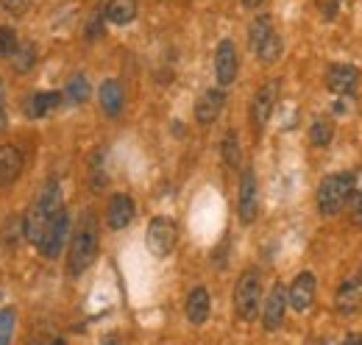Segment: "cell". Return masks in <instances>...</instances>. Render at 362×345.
I'll list each match as a JSON object with an SVG mask.
<instances>
[{"label": "cell", "mask_w": 362, "mask_h": 345, "mask_svg": "<svg viewBox=\"0 0 362 345\" xmlns=\"http://www.w3.org/2000/svg\"><path fill=\"white\" fill-rule=\"evenodd\" d=\"M59 209H64L62 206V187H59L56 178H50V181H45V187L40 189V195L34 198L28 215L23 217V234H25V240L34 242V245H40L42 237H45L47 223L56 217Z\"/></svg>", "instance_id": "1"}, {"label": "cell", "mask_w": 362, "mask_h": 345, "mask_svg": "<svg viewBox=\"0 0 362 345\" xmlns=\"http://www.w3.org/2000/svg\"><path fill=\"white\" fill-rule=\"evenodd\" d=\"M98 257V223L95 215H87L78 220L73 240H70V257H67V273L70 276H81Z\"/></svg>", "instance_id": "2"}, {"label": "cell", "mask_w": 362, "mask_h": 345, "mask_svg": "<svg viewBox=\"0 0 362 345\" xmlns=\"http://www.w3.org/2000/svg\"><path fill=\"white\" fill-rule=\"evenodd\" d=\"M354 195V172H332L317 187V212L334 217Z\"/></svg>", "instance_id": "3"}, {"label": "cell", "mask_w": 362, "mask_h": 345, "mask_svg": "<svg viewBox=\"0 0 362 345\" xmlns=\"http://www.w3.org/2000/svg\"><path fill=\"white\" fill-rule=\"evenodd\" d=\"M259 301H262V281H259V270L248 267L234 287V312L240 320H254L259 312Z\"/></svg>", "instance_id": "4"}, {"label": "cell", "mask_w": 362, "mask_h": 345, "mask_svg": "<svg viewBox=\"0 0 362 345\" xmlns=\"http://www.w3.org/2000/svg\"><path fill=\"white\" fill-rule=\"evenodd\" d=\"M248 40H251V50L259 56L262 64H273V62L281 56V40H279V34H276V28H273V20L268 14H259V17L251 23Z\"/></svg>", "instance_id": "5"}, {"label": "cell", "mask_w": 362, "mask_h": 345, "mask_svg": "<svg viewBox=\"0 0 362 345\" xmlns=\"http://www.w3.org/2000/svg\"><path fill=\"white\" fill-rule=\"evenodd\" d=\"M176 223L170 217H153L148 223V234H145V242H148V251L156 259L170 257V251L176 248Z\"/></svg>", "instance_id": "6"}, {"label": "cell", "mask_w": 362, "mask_h": 345, "mask_svg": "<svg viewBox=\"0 0 362 345\" xmlns=\"http://www.w3.org/2000/svg\"><path fill=\"white\" fill-rule=\"evenodd\" d=\"M259 215V187H257V175L254 170H243L240 178V195H237V217L240 223L251 226Z\"/></svg>", "instance_id": "7"}, {"label": "cell", "mask_w": 362, "mask_h": 345, "mask_svg": "<svg viewBox=\"0 0 362 345\" xmlns=\"http://www.w3.org/2000/svg\"><path fill=\"white\" fill-rule=\"evenodd\" d=\"M67 237H70V215H67V209H59L56 217L47 223L45 237H42V242H40L37 248L42 251V257L45 259H56L59 254H62Z\"/></svg>", "instance_id": "8"}, {"label": "cell", "mask_w": 362, "mask_h": 345, "mask_svg": "<svg viewBox=\"0 0 362 345\" xmlns=\"http://www.w3.org/2000/svg\"><path fill=\"white\" fill-rule=\"evenodd\" d=\"M276 98H279V84L276 81H268V84H262L257 89V95L251 100V126H254V131H262L265 123L271 120Z\"/></svg>", "instance_id": "9"}, {"label": "cell", "mask_w": 362, "mask_h": 345, "mask_svg": "<svg viewBox=\"0 0 362 345\" xmlns=\"http://www.w3.org/2000/svg\"><path fill=\"white\" fill-rule=\"evenodd\" d=\"M237 67H240V59H237V47L231 40H223L215 50V78L221 86H231L237 78Z\"/></svg>", "instance_id": "10"}, {"label": "cell", "mask_w": 362, "mask_h": 345, "mask_svg": "<svg viewBox=\"0 0 362 345\" xmlns=\"http://www.w3.org/2000/svg\"><path fill=\"white\" fill-rule=\"evenodd\" d=\"M315 290H317V281L313 273H298L296 276V281L290 284V290H287V303L296 309V312H307L313 301H315Z\"/></svg>", "instance_id": "11"}, {"label": "cell", "mask_w": 362, "mask_h": 345, "mask_svg": "<svg viewBox=\"0 0 362 345\" xmlns=\"http://www.w3.org/2000/svg\"><path fill=\"white\" fill-rule=\"evenodd\" d=\"M284 312H287V290H284V284H273L268 298H265V309H262L265 332H276L284 323Z\"/></svg>", "instance_id": "12"}, {"label": "cell", "mask_w": 362, "mask_h": 345, "mask_svg": "<svg viewBox=\"0 0 362 345\" xmlns=\"http://www.w3.org/2000/svg\"><path fill=\"white\" fill-rule=\"evenodd\" d=\"M357 81H360V70L351 67V64H332V67L326 70V86H329V92H334V95H349V92H354Z\"/></svg>", "instance_id": "13"}, {"label": "cell", "mask_w": 362, "mask_h": 345, "mask_svg": "<svg viewBox=\"0 0 362 345\" xmlns=\"http://www.w3.org/2000/svg\"><path fill=\"white\" fill-rule=\"evenodd\" d=\"M223 100H226V95H223L221 86L218 89H206L201 95V100L195 103V120L201 126H212L221 117V112H223Z\"/></svg>", "instance_id": "14"}, {"label": "cell", "mask_w": 362, "mask_h": 345, "mask_svg": "<svg viewBox=\"0 0 362 345\" xmlns=\"http://www.w3.org/2000/svg\"><path fill=\"white\" fill-rule=\"evenodd\" d=\"M134 201H132V195H123V192H117V195H112V201H109V209H106V223H109V228H115V231H120V228H126L132 220H134Z\"/></svg>", "instance_id": "15"}, {"label": "cell", "mask_w": 362, "mask_h": 345, "mask_svg": "<svg viewBox=\"0 0 362 345\" xmlns=\"http://www.w3.org/2000/svg\"><path fill=\"white\" fill-rule=\"evenodd\" d=\"M98 103H100V109L109 115V117H117L120 112H123V103H126V92H123V86L117 78H106L100 89H98Z\"/></svg>", "instance_id": "16"}, {"label": "cell", "mask_w": 362, "mask_h": 345, "mask_svg": "<svg viewBox=\"0 0 362 345\" xmlns=\"http://www.w3.org/2000/svg\"><path fill=\"white\" fill-rule=\"evenodd\" d=\"M23 172V153L17 145H0V187H11Z\"/></svg>", "instance_id": "17"}, {"label": "cell", "mask_w": 362, "mask_h": 345, "mask_svg": "<svg viewBox=\"0 0 362 345\" xmlns=\"http://www.w3.org/2000/svg\"><path fill=\"white\" fill-rule=\"evenodd\" d=\"M209 309H212V303H209L206 287H195V290H189L184 312H187V320H189L192 326H204L206 317H209Z\"/></svg>", "instance_id": "18"}, {"label": "cell", "mask_w": 362, "mask_h": 345, "mask_svg": "<svg viewBox=\"0 0 362 345\" xmlns=\"http://www.w3.org/2000/svg\"><path fill=\"white\" fill-rule=\"evenodd\" d=\"M59 103H62V95H59V92H34V95L23 103V112H25V117L40 120V117L50 115L53 109H59Z\"/></svg>", "instance_id": "19"}, {"label": "cell", "mask_w": 362, "mask_h": 345, "mask_svg": "<svg viewBox=\"0 0 362 345\" xmlns=\"http://www.w3.org/2000/svg\"><path fill=\"white\" fill-rule=\"evenodd\" d=\"M362 303V276H354V279H346L337 290V312L343 315H351L354 309H360Z\"/></svg>", "instance_id": "20"}, {"label": "cell", "mask_w": 362, "mask_h": 345, "mask_svg": "<svg viewBox=\"0 0 362 345\" xmlns=\"http://www.w3.org/2000/svg\"><path fill=\"white\" fill-rule=\"evenodd\" d=\"M103 17L112 25H129L136 17V0H109L103 8Z\"/></svg>", "instance_id": "21"}, {"label": "cell", "mask_w": 362, "mask_h": 345, "mask_svg": "<svg viewBox=\"0 0 362 345\" xmlns=\"http://www.w3.org/2000/svg\"><path fill=\"white\" fill-rule=\"evenodd\" d=\"M332 139H334V123L326 117H317L310 126V142L315 148H326V145H332Z\"/></svg>", "instance_id": "22"}, {"label": "cell", "mask_w": 362, "mask_h": 345, "mask_svg": "<svg viewBox=\"0 0 362 345\" xmlns=\"http://www.w3.org/2000/svg\"><path fill=\"white\" fill-rule=\"evenodd\" d=\"M34 62H37V47L31 42L17 45V50H14V56H11V67H14L17 73H28V70L34 67Z\"/></svg>", "instance_id": "23"}, {"label": "cell", "mask_w": 362, "mask_h": 345, "mask_svg": "<svg viewBox=\"0 0 362 345\" xmlns=\"http://www.w3.org/2000/svg\"><path fill=\"white\" fill-rule=\"evenodd\" d=\"M62 98H67L70 103H84L90 98V81L84 76H73L67 81V86H64V95Z\"/></svg>", "instance_id": "24"}, {"label": "cell", "mask_w": 362, "mask_h": 345, "mask_svg": "<svg viewBox=\"0 0 362 345\" xmlns=\"http://www.w3.org/2000/svg\"><path fill=\"white\" fill-rule=\"evenodd\" d=\"M223 162L231 170H237L243 165V151H240V139H237L234 131H228L226 136H223Z\"/></svg>", "instance_id": "25"}, {"label": "cell", "mask_w": 362, "mask_h": 345, "mask_svg": "<svg viewBox=\"0 0 362 345\" xmlns=\"http://www.w3.org/2000/svg\"><path fill=\"white\" fill-rule=\"evenodd\" d=\"M14 323H17L14 309H0V345H11V337H14Z\"/></svg>", "instance_id": "26"}, {"label": "cell", "mask_w": 362, "mask_h": 345, "mask_svg": "<svg viewBox=\"0 0 362 345\" xmlns=\"http://www.w3.org/2000/svg\"><path fill=\"white\" fill-rule=\"evenodd\" d=\"M17 31L8 25H0V59H11L17 50Z\"/></svg>", "instance_id": "27"}, {"label": "cell", "mask_w": 362, "mask_h": 345, "mask_svg": "<svg viewBox=\"0 0 362 345\" xmlns=\"http://www.w3.org/2000/svg\"><path fill=\"white\" fill-rule=\"evenodd\" d=\"M340 3H343V0H315L317 11H320L323 20H334L337 11H340Z\"/></svg>", "instance_id": "28"}, {"label": "cell", "mask_w": 362, "mask_h": 345, "mask_svg": "<svg viewBox=\"0 0 362 345\" xmlns=\"http://www.w3.org/2000/svg\"><path fill=\"white\" fill-rule=\"evenodd\" d=\"M103 34V14H95L87 25V40H98Z\"/></svg>", "instance_id": "29"}, {"label": "cell", "mask_w": 362, "mask_h": 345, "mask_svg": "<svg viewBox=\"0 0 362 345\" xmlns=\"http://www.w3.org/2000/svg\"><path fill=\"white\" fill-rule=\"evenodd\" d=\"M349 201H351V220H354L357 226H362V189L354 192Z\"/></svg>", "instance_id": "30"}, {"label": "cell", "mask_w": 362, "mask_h": 345, "mask_svg": "<svg viewBox=\"0 0 362 345\" xmlns=\"http://www.w3.org/2000/svg\"><path fill=\"white\" fill-rule=\"evenodd\" d=\"M0 3L8 14H25V8H28V0H0Z\"/></svg>", "instance_id": "31"}, {"label": "cell", "mask_w": 362, "mask_h": 345, "mask_svg": "<svg viewBox=\"0 0 362 345\" xmlns=\"http://www.w3.org/2000/svg\"><path fill=\"white\" fill-rule=\"evenodd\" d=\"M28 345H64V340H59V337H40V340H34V343Z\"/></svg>", "instance_id": "32"}, {"label": "cell", "mask_w": 362, "mask_h": 345, "mask_svg": "<svg viewBox=\"0 0 362 345\" xmlns=\"http://www.w3.org/2000/svg\"><path fill=\"white\" fill-rule=\"evenodd\" d=\"M343 345H362V334H360V332H351V334H346Z\"/></svg>", "instance_id": "33"}, {"label": "cell", "mask_w": 362, "mask_h": 345, "mask_svg": "<svg viewBox=\"0 0 362 345\" xmlns=\"http://www.w3.org/2000/svg\"><path fill=\"white\" fill-rule=\"evenodd\" d=\"M6 123H8V117H6V109L0 106V131H6Z\"/></svg>", "instance_id": "34"}, {"label": "cell", "mask_w": 362, "mask_h": 345, "mask_svg": "<svg viewBox=\"0 0 362 345\" xmlns=\"http://www.w3.org/2000/svg\"><path fill=\"white\" fill-rule=\"evenodd\" d=\"M262 0H243V6H248V8H257Z\"/></svg>", "instance_id": "35"}, {"label": "cell", "mask_w": 362, "mask_h": 345, "mask_svg": "<svg viewBox=\"0 0 362 345\" xmlns=\"http://www.w3.org/2000/svg\"><path fill=\"white\" fill-rule=\"evenodd\" d=\"M0 106H3V86H0Z\"/></svg>", "instance_id": "36"}]
</instances>
